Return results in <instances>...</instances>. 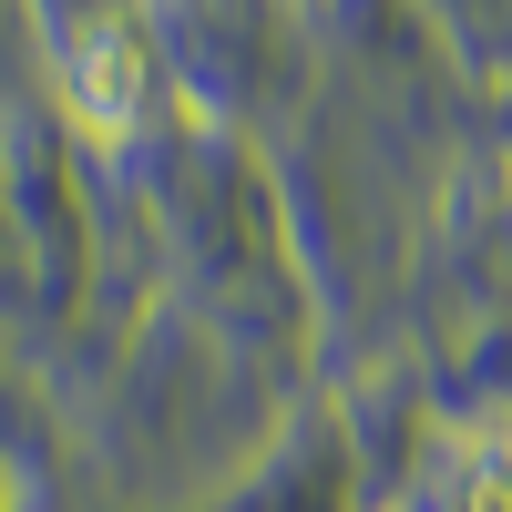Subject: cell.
<instances>
[{
  "label": "cell",
  "instance_id": "cell-2",
  "mask_svg": "<svg viewBox=\"0 0 512 512\" xmlns=\"http://www.w3.org/2000/svg\"><path fill=\"white\" fill-rule=\"evenodd\" d=\"M451 512H512V451H472V461H461Z\"/></svg>",
  "mask_w": 512,
  "mask_h": 512
},
{
  "label": "cell",
  "instance_id": "cell-1",
  "mask_svg": "<svg viewBox=\"0 0 512 512\" xmlns=\"http://www.w3.org/2000/svg\"><path fill=\"white\" fill-rule=\"evenodd\" d=\"M62 82H72V103L93 123H134V103H144V41H134V21L93 11L62 41Z\"/></svg>",
  "mask_w": 512,
  "mask_h": 512
}]
</instances>
